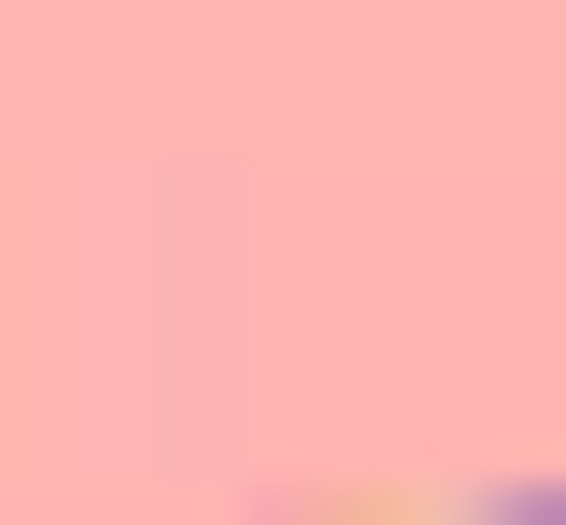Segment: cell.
Wrapping results in <instances>:
<instances>
[{"label": "cell", "instance_id": "6da1fadb", "mask_svg": "<svg viewBox=\"0 0 566 525\" xmlns=\"http://www.w3.org/2000/svg\"><path fill=\"white\" fill-rule=\"evenodd\" d=\"M485 525H566V485H485Z\"/></svg>", "mask_w": 566, "mask_h": 525}]
</instances>
